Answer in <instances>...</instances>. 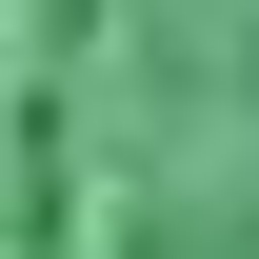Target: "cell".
Wrapping results in <instances>:
<instances>
[{
	"mask_svg": "<svg viewBox=\"0 0 259 259\" xmlns=\"http://www.w3.org/2000/svg\"><path fill=\"white\" fill-rule=\"evenodd\" d=\"M0 259H259V0H0Z\"/></svg>",
	"mask_w": 259,
	"mask_h": 259,
	"instance_id": "cell-1",
	"label": "cell"
}]
</instances>
